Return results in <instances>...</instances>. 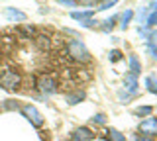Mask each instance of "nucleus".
<instances>
[{"instance_id":"obj_9","label":"nucleus","mask_w":157,"mask_h":141,"mask_svg":"<svg viewBox=\"0 0 157 141\" xmlns=\"http://www.w3.org/2000/svg\"><path fill=\"white\" fill-rule=\"evenodd\" d=\"M137 75H134V72H130V75H126V86H128V90L130 92H136L137 88V79H136Z\"/></svg>"},{"instance_id":"obj_25","label":"nucleus","mask_w":157,"mask_h":141,"mask_svg":"<svg viewBox=\"0 0 157 141\" xmlns=\"http://www.w3.org/2000/svg\"><path fill=\"white\" fill-rule=\"evenodd\" d=\"M136 141H155L153 137H147V135H141V137H137Z\"/></svg>"},{"instance_id":"obj_1","label":"nucleus","mask_w":157,"mask_h":141,"mask_svg":"<svg viewBox=\"0 0 157 141\" xmlns=\"http://www.w3.org/2000/svg\"><path fill=\"white\" fill-rule=\"evenodd\" d=\"M67 53L73 61H78V63H86L90 59V53H88L86 45L82 43L81 39H71L67 45Z\"/></svg>"},{"instance_id":"obj_4","label":"nucleus","mask_w":157,"mask_h":141,"mask_svg":"<svg viewBox=\"0 0 157 141\" xmlns=\"http://www.w3.org/2000/svg\"><path fill=\"white\" fill-rule=\"evenodd\" d=\"M37 86H39V90L45 92V94H53V92L57 90V82H55V79H53V76H49V75L39 76Z\"/></svg>"},{"instance_id":"obj_14","label":"nucleus","mask_w":157,"mask_h":141,"mask_svg":"<svg viewBox=\"0 0 157 141\" xmlns=\"http://www.w3.org/2000/svg\"><path fill=\"white\" fill-rule=\"evenodd\" d=\"M132 18H134V12H132V10H126L124 14H122V24H120L122 30H126V28H128V24H130Z\"/></svg>"},{"instance_id":"obj_28","label":"nucleus","mask_w":157,"mask_h":141,"mask_svg":"<svg viewBox=\"0 0 157 141\" xmlns=\"http://www.w3.org/2000/svg\"><path fill=\"white\" fill-rule=\"evenodd\" d=\"M0 110H2V104H0Z\"/></svg>"},{"instance_id":"obj_5","label":"nucleus","mask_w":157,"mask_h":141,"mask_svg":"<svg viewBox=\"0 0 157 141\" xmlns=\"http://www.w3.org/2000/svg\"><path fill=\"white\" fill-rule=\"evenodd\" d=\"M140 131L147 137H155L157 135V118H147L140 124Z\"/></svg>"},{"instance_id":"obj_18","label":"nucleus","mask_w":157,"mask_h":141,"mask_svg":"<svg viewBox=\"0 0 157 141\" xmlns=\"http://www.w3.org/2000/svg\"><path fill=\"white\" fill-rule=\"evenodd\" d=\"M75 2L78 4V6H86V8H92L94 4L98 2V0H75Z\"/></svg>"},{"instance_id":"obj_10","label":"nucleus","mask_w":157,"mask_h":141,"mask_svg":"<svg viewBox=\"0 0 157 141\" xmlns=\"http://www.w3.org/2000/svg\"><path fill=\"white\" fill-rule=\"evenodd\" d=\"M36 45H37V49L47 51L49 49V37L47 35H37L36 37Z\"/></svg>"},{"instance_id":"obj_16","label":"nucleus","mask_w":157,"mask_h":141,"mask_svg":"<svg viewBox=\"0 0 157 141\" xmlns=\"http://www.w3.org/2000/svg\"><path fill=\"white\" fill-rule=\"evenodd\" d=\"M134 114L136 116H147V114H151V106H140Z\"/></svg>"},{"instance_id":"obj_7","label":"nucleus","mask_w":157,"mask_h":141,"mask_svg":"<svg viewBox=\"0 0 157 141\" xmlns=\"http://www.w3.org/2000/svg\"><path fill=\"white\" fill-rule=\"evenodd\" d=\"M73 141H92L94 139V133H92L88 128H78L73 131Z\"/></svg>"},{"instance_id":"obj_20","label":"nucleus","mask_w":157,"mask_h":141,"mask_svg":"<svg viewBox=\"0 0 157 141\" xmlns=\"http://www.w3.org/2000/svg\"><path fill=\"white\" fill-rule=\"evenodd\" d=\"M110 59H112V61H120V59H122V53L118 51V49H114V51L110 53Z\"/></svg>"},{"instance_id":"obj_26","label":"nucleus","mask_w":157,"mask_h":141,"mask_svg":"<svg viewBox=\"0 0 157 141\" xmlns=\"http://www.w3.org/2000/svg\"><path fill=\"white\" fill-rule=\"evenodd\" d=\"M59 2H61V4H65V6H73V4H75L73 0H59Z\"/></svg>"},{"instance_id":"obj_2","label":"nucleus","mask_w":157,"mask_h":141,"mask_svg":"<svg viewBox=\"0 0 157 141\" xmlns=\"http://www.w3.org/2000/svg\"><path fill=\"white\" fill-rule=\"evenodd\" d=\"M20 82H22V79H20V72L18 71H4L2 75H0V86H2L4 90H16L20 86Z\"/></svg>"},{"instance_id":"obj_15","label":"nucleus","mask_w":157,"mask_h":141,"mask_svg":"<svg viewBox=\"0 0 157 141\" xmlns=\"http://www.w3.org/2000/svg\"><path fill=\"white\" fill-rule=\"evenodd\" d=\"M82 98H85V92H75V94H71V96H67V100H69V104H77V102H81Z\"/></svg>"},{"instance_id":"obj_3","label":"nucleus","mask_w":157,"mask_h":141,"mask_svg":"<svg viewBox=\"0 0 157 141\" xmlns=\"http://www.w3.org/2000/svg\"><path fill=\"white\" fill-rule=\"evenodd\" d=\"M22 114L28 118V121L32 125H36V128H41V125H43V116H41V112H39L33 104L22 106Z\"/></svg>"},{"instance_id":"obj_19","label":"nucleus","mask_w":157,"mask_h":141,"mask_svg":"<svg viewBox=\"0 0 157 141\" xmlns=\"http://www.w3.org/2000/svg\"><path fill=\"white\" fill-rule=\"evenodd\" d=\"M114 4H116V0H102V6L98 8V10H106V8L114 6Z\"/></svg>"},{"instance_id":"obj_21","label":"nucleus","mask_w":157,"mask_h":141,"mask_svg":"<svg viewBox=\"0 0 157 141\" xmlns=\"http://www.w3.org/2000/svg\"><path fill=\"white\" fill-rule=\"evenodd\" d=\"M94 24H96V20H90V18H88V20H82V22H81V26H82V28H92Z\"/></svg>"},{"instance_id":"obj_27","label":"nucleus","mask_w":157,"mask_h":141,"mask_svg":"<svg viewBox=\"0 0 157 141\" xmlns=\"http://www.w3.org/2000/svg\"><path fill=\"white\" fill-rule=\"evenodd\" d=\"M157 6V0H151V4H149V8H155Z\"/></svg>"},{"instance_id":"obj_23","label":"nucleus","mask_w":157,"mask_h":141,"mask_svg":"<svg viewBox=\"0 0 157 141\" xmlns=\"http://www.w3.org/2000/svg\"><path fill=\"white\" fill-rule=\"evenodd\" d=\"M114 22H116V18H110V20H106V22H104V24H106L104 30H112V28H114Z\"/></svg>"},{"instance_id":"obj_17","label":"nucleus","mask_w":157,"mask_h":141,"mask_svg":"<svg viewBox=\"0 0 157 141\" xmlns=\"http://www.w3.org/2000/svg\"><path fill=\"white\" fill-rule=\"evenodd\" d=\"M145 26H157V10H155V12H151L149 16H147Z\"/></svg>"},{"instance_id":"obj_8","label":"nucleus","mask_w":157,"mask_h":141,"mask_svg":"<svg viewBox=\"0 0 157 141\" xmlns=\"http://www.w3.org/2000/svg\"><path fill=\"white\" fill-rule=\"evenodd\" d=\"M92 10H78V12H71V18L73 20H78V22H82V20H88V18H92Z\"/></svg>"},{"instance_id":"obj_11","label":"nucleus","mask_w":157,"mask_h":141,"mask_svg":"<svg viewBox=\"0 0 157 141\" xmlns=\"http://www.w3.org/2000/svg\"><path fill=\"white\" fill-rule=\"evenodd\" d=\"M130 69H132L134 75H140L141 72V65H140V61H137L136 55H130Z\"/></svg>"},{"instance_id":"obj_13","label":"nucleus","mask_w":157,"mask_h":141,"mask_svg":"<svg viewBox=\"0 0 157 141\" xmlns=\"http://www.w3.org/2000/svg\"><path fill=\"white\" fill-rule=\"evenodd\" d=\"M145 84H147V88H149V92H153V94H157V76L149 75V76L145 79Z\"/></svg>"},{"instance_id":"obj_22","label":"nucleus","mask_w":157,"mask_h":141,"mask_svg":"<svg viewBox=\"0 0 157 141\" xmlns=\"http://www.w3.org/2000/svg\"><path fill=\"white\" fill-rule=\"evenodd\" d=\"M92 121H96V124H104L106 118H104V114H96L94 118H92Z\"/></svg>"},{"instance_id":"obj_12","label":"nucleus","mask_w":157,"mask_h":141,"mask_svg":"<svg viewBox=\"0 0 157 141\" xmlns=\"http://www.w3.org/2000/svg\"><path fill=\"white\" fill-rule=\"evenodd\" d=\"M108 139H110V141H126L124 135H122L118 129H114V128H110V129H108Z\"/></svg>"},{"instance_id":"obj_24","label":"nucleus","mask_w":157,"mask_h":141,"mask_svg":"<svg viewBox=\"0 0 157 141\" xmlns=\"http://www.w3.org/2000/svg\"><path fill=\"white\" fill-rule=\"evenodd\" d=\"M6 106H8V108H10V110H14V108H16V110H18V108H20V106H18V102H16V100H8V104H6Z\"/></svg>"},{"instance_id":"obj_6","label":"nucleus","mask_w":157,"mask_h":141,"mask_svg":"<svg viewBox=\"0 0 157 141\" xmlns=\"http://www.w3.org/2000/svg\"><path fill=\"white\" fill-rule=\"evenodd\" d=\"M2 14L6 20H12V22H26V18H28L22 10H16V8H4Z\"/></svg>"}]
</instances>
